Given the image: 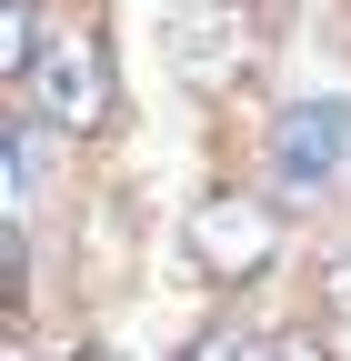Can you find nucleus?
Returning <instances> with one entry per match:
<instances>
[{
    "label": "nucleus",
    "instance_id": "1",
    "mask_svg": "<svg viewBox=\"0 0 351 361\" xmlns=\"http://www.w3.org/2000/svg\"><path fill=\"white\" fill-rule=\"evenodd\" d=\"M281 241H291V221H281V201H261V191H201L191 221H181V261L201 271L211 291L271 281V271H281Z\"/></svg>",
    "mask_w": 351,
    "mask_h": 361
},
{
    "label": "nucleus",
    "instance_id": "6",
    "mask_svg": "<svg viewBox=\"0 0 351 361\" xmlns=\"http://www.w3.org/2000/svg\"><path fill=\"white\" fill-rule=\"evenodd\" d=\"M271 361H331V341H321V331H312V322H291V331H281V341H271Z\"/></svg>",
    "mask_w": 351,
    "mask_h": 361
},
{
    "label": "nucleus",
    "instance_id": "2",
    "mask_svg": "<svg viewBox=\"0 0 351 361\" xmlns=\"http://www.w3.org/2000/svg\"><path fill=\"white\" fill-rule=\"evenodd\" d=\"M20 111H40L61 141H80V130H111V121H121V71H111V40H101L91 20H61L51 40H40L30 80H20Z\"/></svg>",
    "mask_w": 351,
    "mask_h": 361
},
{
    "label": "nucleus",
    "instance_id": "7",
    "mask_svg": "<svg viewBox=\"0 0 351 361\" xmlns=\"http://www.w3.org/2000/svg\"><path fill=\"white\" fill-rule=\"evenodd\" d=\"M321 311H331V322H351V251L321 271Z\"/></svg>",
    "mask_w": 351,
    "mask_h": 361
},
{
    "label": "nucleus",
    "instance_id": "8",
    "mask_svg": "<svg viewBox=\"0 0 351 361\" xmlns=\"http://www.w3.org/2000/svg\"><path fill=\"white\" fill-rule=\"evenodd\" d=\"M61 361H130V351H61Z\"/></svg>",
    "mask_w": 351,
    "mask_h": 361
},
{
    "label": "nucleus",
    "instance_id": "3",
    "mask_svg": "<svg viewBox=\"0 0 351 361\" xmlns=\"http://www.w3.org/2000/svg\"><path fill=\"white\" fill-rule=\"evenodd\" d=\"M171 71H181V90H201V101H231V90L261 71V51H271V11L261 0H181L161 30Z\"/></svg>",
    "mask_w": 351,
    "mask_h": 361
},
{
    "label": "nucleus",
    "instance_id": "4",
    "mask_svg": "<svg viewBox=\"0 0 351 361\" xmlns=\"http://www.w3.org/2000/svg\"><path fill=\"white\" fill-rule=\"evenodd\" d=\"M351 161V101H291L271 121V180L281 191H331Z\"/></svg>",
    "mask_w": 351,
    "mask_h": 361
},
{
    "label": "nucleus",
    "instance_id": "5",
    "mask_svg": "<svg viewBox=\"0 0 351 361\" xmlns=\"http://www.w3.org/2000/svg\"><path fill=\"white\" fill-rule=\"evenodd\" d=\"M181 361H271V341H261V331H241V322H221V331H201Z\"/></svg>",
    "mask_w": 351,
    "mask_h": 361
}]
</instances>
